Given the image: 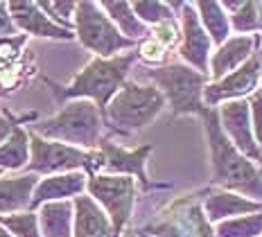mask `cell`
Masks as SVG:
<instances>
[{
  "instance_id": "obj_1",
  "label": "cell",
  "mask_w": 262,
  "mask_h": 237,
  "mask_svg": "<svg viewBox=\"0 0 262 237\" xmlns=\"http://www.w3.org/2000/svg\"><path fill=\"white\" fill-rule=\"evenodd\" d=\"M204 120L212 156V181L226 187V192L235 190L251 197V201H262V169L233 147V142L222 131L215 109H208Z\"/></svg>"
},
{
  "instance_id": "obj_2",
  "label": "cell",
  "mask_w": 262,
  "mask_h": 237,
  "mask_svg": "<svg viewBox=\"0 0 262 237\" xmlns=\"http://www.w3.org/2000/svg\"><path fill=\"white\" fill-rule=\"evenodd\" d=\"M134 61H136L134 52L113 59H93L73 79V84L66 88L54 86V93H57L59 100H89L104 113L106 104L111 102V97L124 84Z\"/></svg>"
},
{
  "instance_id": "obj_3",
  "label": "cell",
  "mask_w": 262,
  "mask_h": 237,
  "mask_svg": "<svg viewBox=\"0 0 262 237\" xmlns=\"http://www.w3.org/2000/svg\"><path fill=\"white\" fill-rule=\"evenodd\" d=\"M163 106H165V97L158 88L127 81L106 104L104 118L120 134H131L154 122Z\"/></svg>"
},
{
  "instance_id": "obj_4",
  "label": "cell",
  "mask_w": 262,
  "mask_h": 237,
  "mask_svg": "<svg viewBox=\"0 0 262 237\" xmlns=\"http://www.w3.org/2000/svg\"><path fill=\"white\" fill-rule=\"evenodd\" d=\"M32 134L41 138L70 142L81 147H95L102 134V115L100 109L89 100H73L52 118L34 124Z\"/></svg>"
},
{
  "instance_id": "obj_5",
  "label": "cell",
  "mask_w": 262,
  "mask_h": 237,
  "mask_svg": "<svg viewBox=\"0 0 262 237\" xmlns=\"http://www.w3.org/2000/svg\"><path fill=\"white\" fill-rule=\"evenodd\" d=\"M147 77L158 84V91L170 102L174 115L192 113L204 118L208 106L204 104V88L208 86V75L196 73L183 63H170L165 68H149Z\"/></svg>"
},
{
  "instance_id": "obj_6",
  "label": "cell",
  "mask_w": 262,
  "mask_h": 237,
  "mask_svg": "<svg viewBox=\"0 0 262 237\" xmlns=\"http://www.w3.org/2000/svg\"><path fill=\"white\" fill-rule=\"evenodd\" d=\"M32 161L27 169L36 174H54V172H77L84 167L86 172L95 176L97 169L104 167V156L97 152H81L77 147L63 145V142H50L46 138L32 134Z\"/></svg>"
},
{
  "instance_id": "obj_7",
  "label": "cell",
  "mask_w": 262,
  "mask_h": 237,
  "mask_svg": "<svg viewBox=\"0 0 262 237\" xmlns=\"http://www.w3.org/2000/svg\"><path fill=\"white\" fill-rule=\"evenodd\" d=\"M75 27L77 36L89 50L97 52L100 59L113 57L116 52L131 48L134 41L124 38L118 32V27L111 23V18L102 12L97 3H79L75 9Z\"/></svg>"
},
{
  "instance_id": "obj_8",
  "label": "cell",
  "mask_w": 262,
  "mask_h": 237,
  "mask_svg": "<svg viewBox=\"0 0 262 237\" xmlns=\"http://www.w3.org/2000/svg\"><path fill=\"white\" fill-rule=\"evenodd\" d=\"M91 192V199L95 203H102L104 210L108 212V222L113 226L116 237L124 224L129 222L131 210H134V197L136 185L131 176H91L86 183Z\"/></svg>"
},
{
  "instance_id": "obj_9",
  "label": "cell",
  "mask_w": 262,
  "mask_h": 237,
  "mask_svg": "<svg viewBox=\"0 0 262 237\" xmlns=\"http://www.w3.org/2000/svg\"><path fill=\"white\" fill-rule=\"evenodd\" d=\"M170 212L172 214L165 222L149 226L147 230L156 237H215L204 214V208L192 195L177 201Z\"/></svg>"
},
{
  "instance_id": "obj_10",
  "label": "cell",
  "mask_w": 262,
  "mask_h": 237,
  "mask_svg": "<svg viewBox=\"0 0 262 237\" xmlns=\"http://www.w3.org/2000/svg\"><path fill=\"white\" fill-rule=\"evenodd\" d=\"M262 75V63L258 54H251L249 61H244L237 70L231 75L222 77V79L212 81L204 88V104L206 106H217L222 102H233V100H244L247 95L255 93V86Z\"/></svg>"
},
{
  "instance_id": "obj_11",
  "label": "cell",
  "mask_w": 262,
  "mask_h": 237,
  "mask_svg": "<svg viewBox=\"0 0 262 237\" xmlns=\"http://www.w3.org/2000/svg\"><path fill=\"white\" fill-rule=\"evenodd\" d=\"M220 126L226 134V138L233 142V147L244 154L249 161H260L262 163V152L255 145L253 129H251V111L247 100H233L224 102V106L217 111Z\"/></svg>"
},
{
  "instance_id": "obj_12",
  "label": "cell",
  "mask_w": 262,
  "mask_h": 237,
  "mask_svg": "<svg viewBox=\"0 0 262 237\" xmlns=\"http://www.w3.org/2000/svg\"><path fill=\"white\" fill-rule=\"evenodd\" d=\"M183 7V16H181V23H183V43L179 48L181 57L188 61L196 73H204L208 70V57H210V36L206 34V30L201 27V20L196 16L194 5H181Z\"/></svg>"
},
{
  "instance_id": "obj_13",
  "label": "cell",
  "mask_w": 262,
  "mask_h": 237,
  "mask_svg": "<svg viewBox=\"0 0 262 237\" xmlns=\"http://www.w3.org/2000/svg\"><path fill=\"white\" fill-rule=\"evenodd\" d=\"M7 9H9V16H12L16 30H23L27 34H34V36L63 38V41L73 38L70 30H63L52 18H48L46 12L39 7V3H9Z\"/></svg>"
},
{
  "instance_id": "obj_14",
  "label": "cell",
  "mask_w": 262,
  "mask_h": 237,
  "mask_svg": "<svg viewBox=\"0 0 262 237\" xmlns=\"http://www.w3.org/2000/svg\"><path fill=\"white\" fill-rule=\"evenodd\" d=\"M100 147H102V156H104V167L111 169V172H120L124 176H138V181L143 183V187H151V183L147 181V174H145V163H147V156L151 154V145L147 147H140L136 152H127V149H120L113 142L108 140H100Z\"/></svg>"
},
{
  "instance_id": "obj_15",
  "label": "cell",
  "mask_w": 262,
  "mask_h": 237,
  "mask_svg": "<svg viewBox=\"0 0 262 237\" xmlns=\"http://www.w3.org/2000/svg\"><path fill=\"white\" fill-rule=\"evenodd\" d=\"M86 187V176L81 172H68V174H52L36 183L32 192L30 208H41L43 203L50 201H63L68 197H79Z\"/></svg>"
},
{
  "instance_id": "obj_16",
  "label": "cell",
  "mask_w": 262,
  "mask_h": 237,
  "mask_svg": "<svg viewBox=\"0 0 262 237\" xmlns=\"http://www.w3.org/2000/svg\"><path fill=\"white\" fill-rule=\"evenodd\" d=\"M255 46V36L242 34V36H233L228 41H224L220 46V50L212 54L210 59V73L215 79L231 75L233 70H237L244 61H249L253 54Z\"/></svg>"
},
{
  "instance_id": "obj_17",
  "label": "cell",
  "mask_w": 262,
  "mask_h": 237,
  "mask_svg": "<svg viewBox=\"0 0 262 237\" xmlns=\"http://www.w3.org/2000/svg\"><path fill=\"white\" fill-rule=\"evenodd\" d=\"M75 237H116L106 212L91 197H75Z\"/></svg>"
},
{
  "instance_id": "obj_18",
  "label": "cell",
  "mask_w": 262,
  "mask_h": 237,
  "mask_svg": "<svg viewBox=\"0 0 262 237\" xmlns=\"http://www.w3.org/2000/svg\"><path fill=\"white\" fill-rule=\"evenodd\" d=\"M204 210L208 222H226V219L235 217V214H253L262 212V201H251L242 195L235 192H212L210 197H206Z\"/></svg>"
},
{
  "instance_id": "obj_19",
  "label": "cell",
  "mask_w": 262,
  "mask_h": 237,
  "mask_svg": "<svg viewBox=\"0 0 262 237\" xmlns=\"http://www.w3.org/2000/svg\"><path fill=\"white\" fill-rule=\"evenodd\" d=\"M34 187V174L16 176V179H0V212H18L23 208H30Z\"/></svg>"
},
{
  "instance_id": "obj_20",
  "label": "cell",
  "mask_w": 262,
  "mask_h": 237,
  "mask_svg": "<svg viewBox=\"0 0 262 237\" xmlns=\"http://www.w3.org/2000/svg\"><path fill=\"white\" fill-rule=\"evenodd\" d=\"M41 230L46 237H73V203L68 201H50L43 203L39 210Z\"/></svg>"
},
{
  "instance_id": "obj_21",
  "label": "cell",
  "mask_w": 262,
  "mask_h": 237,
  "mask_svg": "<svg viewBox=\"0 0 262 237\" xmlns=\"http://www.w3.org/2000/svg\"><path fill=\"white\" fill-rule=\"evenodd\" d=\"M196 16L201 20V27L210 34V41L222 46L224 41H228L231 34V23H228V14L220 3H194Z\"/></svg>"
},
{
  "instance_id": "obj_22",
  "label": "cell",
  "mask_w": 262,
  "mask_h": 237,
  "mask_svg": "<svg viewBox=\"0 0 262 237\" xmlns=\"http://www.w3.org/2000/svg\"><path fill=\"white\" fill-rule=\"evenodd\" d=\"M100 7L108 12L111 23L118 25V32L124 38L134 41V38H140L143 34H147L145 25L136 18V14H134V9H131L129 3H100Z\"/></svg>"
},
{
  "instance_id": "obj_23",
  "label": "cell",
  "mask_w": 262,
  "mask_h": 237,
  "mask_svg": "<svg viewBox=\"0 0 262 237\" xmlns=\"http://www.w3.org/2000/svg\"><path fill=\"white\" fill-rule=\"evenodd\" d=\"M27 156H30V138L23 129L14 126L9 138L0 145V167L18 169L27 163Z\"/></svg>"
},
{
  "instance_id": "obj_24",
  "label": "cell",
  "mask_w": 262,
  "mask_h": 237,
  "mask_svg": "<svg viewBox=\"0 0 262 237\" xmlns=\"http://www.w3.org/2000/svg\"><path fill=\"white\" fill-rule=\"evenodd\" d=\"M224 9H233L231 27L235 32H258L262 30V3H224Z\"/></svg>"
},
{
  "instance_id": "obj_25",
  "label": "cell",
  "mask_w": 262,
  "mask_h": 237,
  "mask_svg": "<svg viewBox=\"0 0 262 237\" xmlns=\"http://www.w3.org/2000/svg\"><path fill=\"white\" fill-rule=\"evenodd\" d=\"M215 235L217 237H260L262 235V212L220 222Z\"/></svg>"
},
{
  "instance_id": "obj_26",
  "label": "cell",
  "mask_w": 262,
  "mask_h": 237,
  "mask_svg": "<svg viewBox=\"0 0 262 237\" xmlns=\"http://www.w3.org/2000/svg\"><path fill=\"white\" fill-rule=\"evenodd\" d=\"M0 226H5V228L12 233V237H41L39 219H36L34 212L9 214V217L0 214Z\"/></svg>"
},
{
  "instance_id": "obj_27",
  "label": "cell",
  "mask_w": 262,
  "mask_h": 237,
  "mask_svg": "<svg viewBox=\"0 0 262 237\" xmlns=\"http://www.w3.org/2000/svg\"><path fill=\"white\" fill-rule=\"evenodd\" d=\"M136 18L140 23H151V25H161L165 20H172V7L165 3H134L131 5Z\"/></svg>"
},
{
  "instance_id": "obj_28",
  "label": "cell",
  "mask_w": 262,
  "mask_h": 237,
  "mask_svg": "<svg viewBox=\"0 0 262 237\" xmlns=\"http://www.w3.org/2000/svg\"><path fill=\"white\" fill-rule=\"evenodd\" d=\"M39 7L46 12L48 18L57 20L59 27H63V30H70V18H73L75 9H77V5L75 3H39Z\"/></svg>"
},
{
  "instance_id": "obj_29",
  "label": "cell",
  "mask_w": 262,
  "mask_h": 237,
  "mask_svg": "<svg viewBox=\"0 0 262 237\" xmlns=\"http://www.w3.org/2000/svg\"><path fill=\"white\" fill-rule=\"evenodd\" d=\"M27 43V36L25 34H16V36H5L0 38V68H5V66L14 63L16 59L20 57V50H23V46Z\"/></svg>"
},
{
  "instance_id": "obj_30",
  "label": "cell",
  "mask_w": 262,
  "mask_h": 237,
  "mask_svg": "<svg viewBox=\"0 0 262 237\" xmlns=\"http://www.w3.org/2000/svg\"><path fill=\"white\" fill-rule=\"evenodd\" d=\"M23 63L16 59L14 63L5 66V68H0V93H7V91H14L16 86L23 81Z\"/></svg>"
},
{
  "instance_id": "obj_31",
  "label": "cell",
  "mask_w": 262,
  "mask_h": 237,
  "mask_svg": "<svg viewBox=\"0 0 262 237\" xmlns=\"http://www.w3.org/2000/svg\"><path fill=\"white\" fill-rule=\"evenodd\" d=\"M249 111H251V129H253V138L258 140L255 145L262 147V91L251 93Z\"/></svg>"
},
{
  "instance_id": "obj_32",
  "label": "cell",
  "mask_w": 262,
  "mask_h": 237,
  "mask_svg": "<svg viewBox=\"0 0 262 237\" xmlns=\"http://www.w3.org/2000/svg\"><path fill=\"white\" fill-rule=\"evenodd\" d=\"M138 50H140V57L147 59V61H151V63H161L163 59H165V52H167L165 48H163L161 43H156L151 36L140 43Z\"/></svg>"
},
{
  "instance_id": "obj_33",
  "label": "cell",
  "mask_w": 262,
  "mask_h": 237,
  "mask_svg": "<svg viewBox=\"0 0 262 237\" xmlns=\"http://www.w3.org/2000/svg\"><path fill=\"white\" fill-rule=\"evenodd\" d=\"M5 36H16V25L9 16V9L5 3H0V38Z\"/></svg>"
},
{
  "instance_id": "obj_34",
  "label": "cell",
  "mask_w": 262,
  "mask_h": 237,
  "mask_svg": "<svg viewBox=\"0 0 262 237\" xmlns=\"http://www.w3.org/2000/svg\"><path fill=\"white\" fill-rule=\"evenodd\" d=\"M12 131H14V124L9 122L7 118H3V115H0V142H3L5 138H9Z\"/></svg>"
},
{
  "instance_id": "obj_35",
  "label": "cell",
  "mask_w": 262,
  "mask_h": 237,
  "mask_svg": "<svg viewBox=\"0 0 262 237\" xmlns=\"http://www.w3.org/2000/svg\"><path fill=\"white\" fill-rule=\"evenodd\" d=\"M0 237H12V235H9V233H7V230H5V228H3V226H0Z\"/></svg>"
},
{
  "instance_id": "obj_36",
  "label": "cell",
  "mask_w": 262,
  "mask_h": 237,
  "mask_svg": "<svg viewBox=\"0 0 262 237\" xmlns=\"http://www.w3.org/2000/svg\"><path fill=\"white\" fill-rule=\"evenodd\" d=\"M127 237H140V235H136V233H134V230H131V233H129Z\"/></svg>"
},
{
  "instance_id": "obj_37",
  "label": "cell",
  "mask_w": 262,
  "mask_h": 237,
  "mask_svg": "<svg viewBox=\"0 0 262 237\" xmlns=\"http://www.w3.org/2000/svg\"><path fill=\"white\" fill-rule=\"evenodd\" d=\"M258 57H260V63H262V50H260V54H258Z\"/></svg>"
}]
</instances>
